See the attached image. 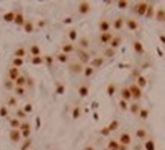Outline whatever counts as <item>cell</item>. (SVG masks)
<instances>
[{
    "label": "cell",
    "instance_id": "obj_1",
    "mask_svg": "<svg viewBox=\"0 0 165 150\" xmlns=\"http://www.w3.org/2000/svg\"><path fill=\"white\" fill-rule=\"evenodd\" d=\"M77 61H80L83 66H87L89 63H90V60H92V57H90V54L87 52V51H84V49H80V47H77Z\"/></svg>",
    "mask_w": 165,
    "mask_h": 150
},
{
    "label": "cell",
    "instance_id": "obj_2",
    "mask_svg": "<svg viewBox=\"0 0 165 150\" xmlns=\"http://www.w3.org/2000/svg\"><path fill=\"white\" fill-rule=\"evenodd\" d=\"M130 93H132V99L136 103H139V99L142 98V89H141L139 86H136V83H132L130 86H127Z\"/></svg>",
    "mask_w": 165,
    "mask_h": 150
},
{
    "label": "cell",
    "instance_id": "obj_3",
    "mask_svg": "<svg viewBox=\"0 0 165 150\" xmlns=\"http://www.w3.org/2000/svg\"><path fill=\"white\" fill-rule=\"evenodd\" d=\"M148 6H150V3H147V2H138L136 5H135V8H133V11L138 14V15H142V17H145V14H147V9H148Z\"/></svg>",
    "mask_w": 165,
    "mask_h": 150
},
{
    "label": "cell",
    "instance_id": "obj_4",
    "mask_svg": "<svg viewBox=\"0 0 165 150\" xmlns=\"http://www.w3.org/2000/svg\"><path fill=\"white\" fill-rule=\"evenodd\" d=\"M132 141H133V138H132L130 132H121L119 136H118V142L121 145H125V147H129L132 144Z\"/></svg>",
    "mask_w": 165,
    "mask_h": 150
},
{
    "label": "cell",
    "instance_id": "obj_5",
    "mask_svg": "<svg viewBox=\"0 0 165 150\" xmlns=\"http://www.w3.org/2000/svg\"><path fill=\"white\" fill-rule=\"evenodd\" d=\"M69 70L72 72V73H83L84 70V66L80 63V61H69Z\"/></svg>",
    "mask_w": 165,
    "mask_h": 150
},
{
    "label": "cell",
    "instance_id": "obj_6",
    "mask_svg": "<svg viewBox=\"0 0 165 150\" xmlns=\"http://www.w3.org/2000/svg\"><path fill=\"white\" fill-rule=\"evenodd\" d=\"M110 29H112V23H110L107 18L100 20V23H98V31H100V34H103V32H110Z\"/></svg>",
    "mask_w": 165,
    "mask_h": 150
},
{
    "label": "cell",
    "instance_id": "obj_7",
    "mask_svg": "<svg viewBox=\"0 0 165 150\" xmlns=\"http://www.w3.org/2000/svg\"><path fill=\"white\" fill-rule=\"evenodd\" d=\"M113 37H115V34H113L112 31H110V32H103V34H100V43L107 47V46L110 44V41H112Z\"/></svg>",
    "mask_w": 165,
    "mask_h": 150
},
{
    "label": "cell",
    "instance_id": "obj_8",
    "mask_svg": "<svg viewBox=\"0 0 165 150\" xmlns=\"http://www.w3.org/2000/svg\"><path fill=\"white\" fill-rule=\"evenodd\" d=\"M124 26H125V18H124V17H116V18L112 21V28H113L115 31H118V32H119Z\"/></svg>",
    "mask_w": 165,
    "mask_h": 150
},
{
    "label": "cell",
    "instance_id": "obj_9",
    "mask_svg": "<svg viewBox=\"0 0 165 150\" xmlns=\"http://www.w3.org/2000/svg\"><path fill=\"white\" fill-rule=\"evenodd\" d=\"M77 51V46H75V43H64L63 46H61V52L63 54H66V55H70L72 52H75Z\"/></svg>",
    "mask_w": 165,
    "mask_h": 150
},
{
    "label": "cell",
    "instance_id": "obj_10",
    "mask_svg": "<svg viewBox=\"0 0 165 150\" xmlns=\"http://www.w3.org/2000/svg\"><path fill=\"white\" fill-rule=\"evenodd\" d=\"M8 136H9V139H11L12 142H15V144L21 141V133H20L18 129H11L9 133H8Z\"/></svg>",
    "mask_w": 165,
    "mask_h": 150
},
{
    "label": "cell",
    "instance_id": "obj_11",
    "mask_svg": "<svg viewBox=\"0 0 165 150\" xmlns=\"http://www.w3.org/2000/svg\"><path fill=\"white\" fill-rule=\"evenodd\" d=\"M18 77H20V69H18V67H14V66H11V67L8 69V80H11V81H15Z\"/></svg>",
    "mask_w": 165,
    "mask_h": 150
},
{
    "label": "cell",
    "instance_id": "obj_12",
    "mask_svg": "<svg viewBox=\"0 0 165 150\" xmlns=\"http://www.w3.org/2000/svg\"><path fill=\"white\" fill-rule=\"evenodd\" d=\"M119 95H121V99H124V101H127V103H132V101H133V99H132V93H130V90H129L127 86L121 87Z\"/></svg>",
    "mask_w": 165,
    "mask_h": 150
},
{
    "label": "cell",
    "instance_id": "obj_13",
    "mask_svg": "<svg viewBox=\"0 0 165 150\" xmlns=\"http://www.w3.org/2000/svg\"><path fill=\"white\" fill-rule=\"evenodd\" d=\"M136 138H138L139 141L145 142V141L148 139V132H147V129H144V127H139V129H136Z\"/></svg>",
    "mask_w": 165,
    "mask_h": 150
},
{
    "label": "cell",
    "instance_id": "obj_14",
    "mask_svg": "<svg viewBox=\"0 0 165 150\" xmlns=\"http://www.w3.org/2000/svg\"><path fill=\"white\" fill-rule=\"evenodd\" d=\"M104 57H93L92 60H90V63H89V66H92L93 69H100L103 64H104Z\"/></svg>",
    "mask_w": 165,
    "mask_h": 150
},
{
    "label": "cell",
    "instance_id": "obj_15",
    "mask_svg": "<svg viewBox=\"0 0 165 150\" xmlns=\"http://www.w3.org/2000/svg\"><path fill=\"white\" fill-rule=\"evenodd\" d=\"M125 28L129 29V31H136L138 28H139V23L135 20V18H125Z\"/></svg>",
    "mask_w": 165,
    "mask_h": 150
},
{
    "label": "cell",
    "instance_id": "obj_16",
    "mask_svg": "<svg viewBox=\"0 0 165 150\" xmlns=\"http://www.w3.org/2000/svg\"><path fill=\"white\" fill-rule=\"evenodd\" d=\"M121 43H122V37H121V35H115V37L112 38V41H110V44H109V46L116 51V49L121 46Z\"/></svg>",
    "mask_w": 165,
    "mask_h": 150
},
{
    "label": "cell",
    "instance_id": "obj_17",
    "mask_svg": "<svg viewBox=\"0 0 165 150\" xmlns=\"http://www.w3.org/2000/svg\"><path fill=\"white\" fill-rule=\"evenodd\" d=\"M133 49H135V52L136 54H139V55H142L144 52H145V49H144V46H142V43L141 41H133Z\"/></svg>",
    "mask_w": 165,
    "mask_h": 150
},
{
    "label": "cell",
    "instance_id": "obj_18",
    "mask_svg": "<svg viewBox=\"0 0 165 150\" xmlns=\"http://www.w3.org/2000/svg\"><path fill=\"white\" fill-rule=\"evenodd\" d=\"M54 58H55L57 61L63 63V64H66V63H69V61H70V57H69V55H66V54H63V52H58Z\"/></svg>",
    "mask_w": 165,
    "mask_h": 150
},
{
    "label": "cell",
    "instance_id": "obj_19",
    "mask_svg": "<svg viewBox=\"0 0 165 150\" xmlns=\"http://www.w3.org/2000/svg\"><path fill=\"white\" fill-rule=\"evenodd\" d=\"M141 106L139 103H136V101H133V103H130V106H129V110H130V113H133V115H138L139 113V110H141Z\"/></svg>",
    "mask_w": 165,
    "mask_h": 150
},
{
    "label": "cell",
    "instance_id": "obj_20",
    "mask_svg": "<svg viewBox=\"0 0 165 150\" xmlns=\"http://www.w3.org/2000/svg\"><path fill=\"white\" fill-rule=\"evenodd\" d=\"M78 11H80V14H87V12L90 11V3L81 2V3L78 5Z\"/></svg>",
    "mask_w": 165,
    "mask_h": 150
},
{
    "label": "cell",
    "instance_id": "obj_21",
    "mask_svg": "<svg viewBox=\"0 0 165 150\" xmlns=\"http://www.w3.org/2000/svg\"><path fill=\"white\" fill-rule=\"evenodd\" d=\"M107 148L109 150H119L121 148V144L118 142V139H110L107 142Z\"/></svg>",
    "mask_w": 165,
    "mask_h": 150
},
{
    "label": "cell",
    "instance_id": "obj_22",
    "mask_svg": "<svg viewBox=\"0 0 165 150\" xmlns=\"http://www.w3.org/2000/svg\"><path fill=\"white\" fill-rule=\"evenodd\" d=\"M6 107H17V96L15 95H9L6 98Z\"/></svg>",
    "mask_w": 165,
    "mask_h": 150
},
{
    "label": "cell",
    "instance_id": "obj_23",
    "mask_svg": "<svg viewBox=\"0 0 165 150\" xmlns=\"http://www.w3.org/2000/svg\"><path fill=\"white\" fill-rule=\"evenodd\" d=\"M26 81H28V78L25 77V75H20V77L14 81V84L18 86V87H26Z\"/></svg>",
    "mask_w": 165,
    "mask_h": 150
},
{
    "label": "cell",
    "instance_id": "obj_24",
    "mask_svg": "<svg viewBox=\"0 0 165 150\" xmlns=\"http://www.w3.org/2000/svg\"><path fill=\"white\" fill-rule=\"evenodd\" d=\"M115 54H116L115 49H112L110 46H107V47L104 49V52H103V57H104V58H112V57H115Z\"/></svg>",
    "mask_w": 165,
    "mask_h": 150
},
{
    "label": "cell",
    "instance_id": "obj_25",
    "mask_svg": "<svg viewBox=\"0 0 165 150\" xmlns=\"http://www.w3.org/2000/svg\"><path fill=\"white\" fill-rule=\"evenodd\" d=\"M154 17H156L157 21H165V9H163V8H159V9L156 11Z\"/></svg>",
    "mask_w": 165,
    "mask_h": 150
},
{
    "label": "cell",
    "instance_id": "obj_26",
    "mask_svg": "<svg viewBox=\"0 0 165 150\" xmlns=\"http://www.w3.org/2000/svg\"><path fill=\"white\" fill-rule=\"evenodd\" d=\"M93 72H95V69H93L92 66H84V70H83V75H84V77L86 78H90L92 77V75H93Z\"/></svg>",
    "mask_w": 165,
    "mask_h": 150
},
{
    "label": "cell",
    "instance_id": "obj_27",
    "mask_svg": "<svg viewBox=\"0 0 165 150\" xmlns=\"http://www.w3.org/2000/svg\"><path fill=\"white\" fill-rule=\"evenodd\" d=\"M8 119H9V126H11V129H20L21 121H20L18 118H8Z\"/></svg>",
    "mask_w": 165,
    "mask_h": 150
},
{
    "label": "cell",
    "instance_id": "obj_28",
    "mask_svg": "<svg viewBox=\"0 0 165 150\" xmlns=\"http://www.w3.org/2000/svg\"><path fill=\"white\" fill-rule=\"evenodd\" d=\"M78 47L80 49H84V51H87V47H89V40L86 37H81L78 40Z\"/></svg>",
    "mask_w": 165,
    "mask_h": 150
},
{
    "label": "cell",
    "instance_id": "obj_29",
    "mask_svg": "<svg viewBox=\"0 0 165 150\" xmlns=\"http://www.w3.org/2000/svg\"><path fill=\"white\" fill-rule=\"evenodd\" d=\"M136 86H139L141 89H144V87L147 86V78L142 77V75H139V77L136 78Z\"/></svg>",
    "mask_w": 165,
    "mask_h": 150
},
{
    "label": "cell",
    "instance_id": "obj_30",
    "mask_svg": "<svg viewBox=\"0 0 165 150\" xmlns=\"http://www.w3.org/2000/svg\"><path fill=\"white\" fill-rule=\"evenodd\" d=\"M12 92H14L15 96H25V95H26V87H18V86H15Z\"/></svg>",
    "mask_w": 165,
    "mask_h": 150
},
{
    "label": "cell",
    "instance_id": "obj_31",
    "mask_svg": "<svg viewBox=\"0 0 165 150\" xmlns=\"http://www.w3.org/2000/svg\"><path fill=\"white\" fill-rule=\"evenodd\" d=\"M26 116H28V113L23 110V109H17V110H15V118H18L20 121H25Z\"/></svg>",
    "mask_w": 165,
    "mask_h": 150
},
{
    "label": "cell",
    "instance_id": "obj_32",
    "mask_svg": "<svg viewBox=\"0 0 165 150\" xmlns=\"http://www.w3.org/2000/svg\"><path fill=\"white\" fill-rule=\"evenodd\" d=\"M17 58H23V57H25L26 55V49L25 47H23V46H20V47H17L15 49V54H14Z\"/></svg>",
    "mask_w": 165,
    "mask_h": 150
},
{
    "label": "cell",
    "instance_id": "obj_33",
    "mask_svg": "<svg viewBox=\"0 0 165 150\" xmlns=\"http://www.w3.org/2000/svg\"><path fill=\"white\" fill-rule=\"evenodd\" d=\"M139 118L141 119H147L148 118V115H150V110L147 109V107H141V110H139Z\"/></svg>",
    "mask_w": 165,
    "mask_h": 150
},
{
    "label": "cell",
    "instance_id": "obj_34",
    "mask_svg": "<svg viewBox=\"0 0 165 150\" xmlns=\"http://www.w3.org/2000/svg\"><path fill=\"white\" fill-rule=\"evenodd\" d=\"M29 52H31V55H32V57H40V47H38L37 44H31Z\"/></svg>",
    "mask_w": 165,
    "mask_h": 150
},
{
    "label": "cell",
    "instance_id": "obj_35",
    "mask_svg": "<svg viewBox=\"0 0 165 150\" xmlns=\"http://www.w3.org/2000/svg\"><path fill=\"white\" fill-rule=\"evenodd\" d=\"M78 93H80V96H86L89 93V86L87 84H81L78 87Z\"/></svg>",
    "mask_w": 165,
    "mask_h": 150
},
{
    "label": "cell",
    "instance_id": "obj_36",
    "mask_svg": "<svg viewBox=\"0 0 165 150\" xmlns=\"http://www.w3.org/2000/svg\"><path fill=\"white\" fill-rule=\"evenodd\" d=\"M144 147H145V150H156V147H154V141L150 139V138L144 142Z\"/></svg>",
    "mask_w": 165,
    "mask_h": 150
},
{
    "label": "cell",
    "instance_id": "obj_37",
    "mask_svg": "<svg viewBox=\"0 0 165 150\" xmlns=\"http://www.w3.org/2000/svg\"><path fill=\"white\" fill-rule=\"evenodd\" d=\"M107 127H109V130H110V132H115L118 127H119V121H118V119H113Z\"/></svg>",
    "mask_w": 165,
    "mask_h": 150
},
{
    "label": "cell",
    "instance_id": "obj_38",
    "mask_svg": "<svg viewBox=\"0 0 165 150\" xmlns=\"http://www.w3.org/2000/svg\"><path fill=\"white\" fill-rule=\"evenodd\" d=\"M118 106H119V109H121V110H129V106H130V103L124 101V99H119V103H118Z\"/></svg>",
    "mask_w": 165,
    "mask_h": 150
},
{
    "label": "cell",
    "instance_id": "obj_39",
    "mask_svg": "<svg viewBox=\"0 0 165 150\" xmlns=\"http://www.w3.org/2000/svg\"><path fill=\"white\" fill-rule=\"evenodd\" d=\"M21 64H23V58H17V57H15V58L12 60V66H14V67H18V69H20Z\"/></svg>",
    "mask_w": 165,
    "mask_h": 150
},
{
    "label": "cell",
    "instance_id": "obj_40",
    "mask_svg": "<svg viewBox=\"0 0 165 150\" xmlns=\"http://www.w3.org/2000/svg\"><path fill=\"white\" fill-rule=\"evenodd\" d=\"M69 38H70V43H74L77 40V31L75 29H70L69 31Z\"/></svg>",
    "mask_w": 165,
    "mask_h": 150
},
{
    "label": "cell",
    "instance_id": "obj_41",
    "mask_svg": "<svg viewBox=\"0 0 165 150\" xmlns=\"http://www.w3.org/2000/svg\"><path fill=\"white\" fill-rule=\"evenodd\" d=\"M14 21H15L17 24H23V23H25V20H23V15H21V14H15Z\"/></svg>",
    "mask_w": 165,
    "mask_h": 150
},
{
    "label": "cell",
    "instance_id": "obj_42",
    "mask_svg": "<svg viewBox=\"0 0 165 150\" xmlns=\"http://www.w3.org/2000/svg\"><path fill=\"white\" fill-rule=\"evenodd\" d=\"M127 6H129V2H125V0H119V2H118V8L125 9Z\"/></svg>",
    "mask_w": 165,
    "mask_h": 150
},
{
    "label": "cell",
    "instance_id": "obj_43",
    "mask_svg": "<svg viewBox=\"0 0 165 150\" xmlns=\"http://www.w3.org/2000/svg\"><path fill=\"white\" fill-rule=\"evenodd\" d=\"M5 87H6V89H12V90H14L15 84H14V81H11V80H6V81H5Z\"/></svg>",
    "mask_w": 165,
    "mask_h": 150
},
{
    "label": "cell",
    "instance_id": "obj_44",
    "mask_svg": "<svg viewBox=\"0 0 165 150\" xmlns=\"http://www.w3.org/2000/svg\"><path fill=\"white\" fill-rule=\"evenodd\" d=\"M43 61H44L43 57H32V63H34V64H40V63H43Z\"/></svg>",
    "mask_w": 165,
    "mask_h": 150
},
{
    "label": "cell",
    "instance_id": "obj_45",
    "mask_svg": "<svg viewBox=\"0 0 165 150\" xmlns=\"http://www.w3.org/2000/svg\"><path fill=\"white\" fill-rule=\"evenodd\" d=\"M0 115L5 116V118H8V107H6V106H2V109H0Z\"/></svg>",
    "mask_w": 165,
    "mask_h": 150
},
{
    "label": "cell",
    "instance_id": "obj_46",
    "mask_svg": "<svg viewBox=\"0 0 165 150\" xmlns=\"http://www.w3.org/2000/svg\"><path fill=\"white\" fill-rule=\"evenodd\" d=\"M153 9H154V8H153V6L150 5V6H148V9H147V14H145V17H148V18H151V17L154 15V14H153Z\"/></svg>",
    "mask_w": 165,
    "mask_h": 150
},
{
    "label": "cell",
    "instance_id": "obj_47",
    "mask_svg": "<svg viewBox=\"0 0 165 150\" xmlns=\"http://www.w3.org/2000/svg\"><path fill=\"white\" fill-rule=\"evenodd\" d=\"M5 18H6L8 21H12V20L15 18V12H9V14H6V15H5Z\"/></svg>",
    "mask_w": 165,
    "mask_h": 150
},
{
    "label": "cell",
    "instance_id": "obj_48",
    "mask_svg": "<svg viewBox=\"0 0 165 150\" xmlns=\"http://www.w3.org/2000/svg\"><path fill=\"white\" fill-rule=\"evenodd\" d=\"M78 116H80V106H77L75 110H74V113H72V118H74V119H77Z\"/></svg>",
    "mask_w": 165,
    "mask_h": 150
},
{
    "label": "cell",
    "instance_id": "obj_49",
    "mask_svg": "<svg viewBox=\"0 0 165 150\" xmlns=\"http://www.w3.org/2000/svg\"><path fill=\"white\" fill-rule=\"evenodd\" d=\"M100 133H101V135H104V136H107V135L110 133V130H109V127L106 126V127H103V129L100 130Z\"/></svg>",
    "mask_w": 165,
    "mask_h": 150
},
{
    "label": "cell",
    "instance_id": "obj_50",
    "mask_svg": "<svg viewBox=\"0 0 165 150\" xmlns=\"http://www.w3.org/2000/svg\"><path fill=\"white\" fill-rule=\"evenodd\" d=\"M29 145H31V139H25V144L21 145V150H26Z\"/></svg>",
    "mask_w": 165,
    "mask_h": 150
},
{
    "label": "cell",
    "instance_id": "obj_51",
    "mask_svg": "<svg viewBox=\"0 0 165 150\" xmlns=\"http://www.w3.org/2000/svg\"><path fill=\"white\" fill-rule=\"evenodd\" d=\"M113 92H115V84H110L109 86V95H113Z\"/></svg>",
    "mask_w": 165,
    "mask_h": 150
},
{
    "label": "cell",
    "instance_id": "obj_52",
    "mask_svg": "<svg viewBox=\"0 0 165 150\" xmlns=\"http://www.w3.org/2000/svg\"><path fill=\"white\" fill-rule=\"evenodd\" d=\"M23 110H25V112L28 113V112H31V110H32V106H31V104H26V107L23 109Z\"/></svg>",
    "mask_w": 165,
    "mask_h": 150
},
{
    "label": "cell",
    "instance_id": "obj_53",
    "mask_svg": "<svg viewBox=\"0 0 165 150\" xmlns=\"http://www.w3.org/2000/svg\"><path fill=\"white\" fill-rule=\"evenodd\" d=\"M25 26H26V29H28V31H31V29H32V24H31V23H26Z\"/></svg>",
    "mask_w": 165,
    "mask_h": 150
},
{
    "label": "cell",
    "instance_id": "obj_54",
    "mask_svg": "<svg viewBox=\"0 0 165 150\" xmlns=\"http://www.w3.org/2000/svg\"><path fill=\"white\" fill-rule=\"evenodd\" d=\"M84 150H95V147H93V145H87Z\"/></svg>",
    "mask_w": 165,
    "mask_h": 150
},
{
    "label": "cell",
    "instance_id": "obj_55",
    "mask_svg": "<svg viewBox=\"0 0 165 150\" xmlns=\"http://www.w3.org/2000/svg\"><path fill=\"white\" fill-rule=\"evenodd\" d=\"M159 38H160V41L165 44V35H159Z\"/></svg>",
    "mask_w": 165,
    "mask_h": 150
},
{
    "label": "cell",
    "instance_id": "obj_56",
    "mask_svg": "<svg viewBox=\"0 0 165 150\" xmlns=\"http://www.w3.org/2000/svg\"><path fill=\"white\" fill-rule=\"evenodd\" d=\"M119 150H127V147H125V145H121V148H119Z\"/></svg>",
    "mask_w": 165,
    "mask_h": 150
},
{
    "label": "cell",
    "instance_id": "obj_57",
    "mask_svg": "<svg viewBox=\"0 0 165 150\" xmlns=\"http://www.w3.org/2000/svg\"><path fill=\"white\" fill-rule=\"evenodd\" d=\"M103 150H109V148H103Z\"/></svg>",
    "mask_w": 165,
    "mask_h": 150
}]
</instances>
